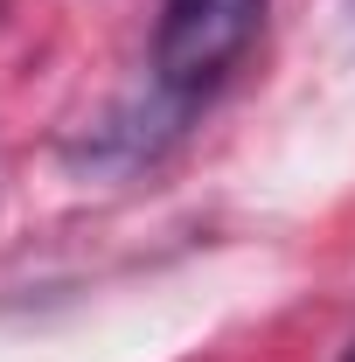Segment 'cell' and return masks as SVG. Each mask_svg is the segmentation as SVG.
I'll return each mask as SVG.
<instances>
[{
  "instance_id": "1",
  "label": "cell",
  "mask_w": 355,
  "mask_h": 362,
  "mask_svg": "<svg viewBox=\"0 0 355 362\" xmlns=\"http://www.w3.org/2000/svg\"><path fill=\"white\" fill-rule=\"evenodd\" d=\"M265 21V0H168L161 7V35H153V70L161 84L195 98L223 84V70L251 49Z\"/></svg>"
},
{
  "instance_id": "2",
  "label": "cell",
  "mask_w": 355,
  "mask_h": 362,
  "mask_svg": "<svg viewBox=\"0 0 355 362\" xmlns=\"http://www.w3.org/2000/svg\"><path fill=\"white\" fill-rule=\"evenodd\" d=\"M342 362H355V349H349V356H342Z\"/></svg>"
}]
</instances>
